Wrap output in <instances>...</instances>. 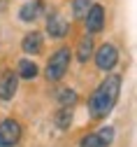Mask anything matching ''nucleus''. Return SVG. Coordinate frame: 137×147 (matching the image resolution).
<instances>
[{"label":"nucleus","instance_id":"obj_2","mask_svg":"<svg viewBox=\"0 0 137 147\" xmlns=\"http://www.w3.org/2000/svg\"><path fill=\"white\" fill-rule=\"evenodd\" d=\"M70 68V49L67 47H61L51 54V59L47 61V80L49 82H56L61 80Z\"/></svg>","mask_w":137,"mask_h":147},{"label":"nucleus","instance_id":"obj_7","mask_svg":"<svg viewBox=\"0 0 137 147\" xmlns=\"http://www.w3.org/2000/svg\"><path fill=\"white\" fill-rule=\"evenodd\" d=\"M67 30H70L67 19H63L61 14H51V16H49V21H47V33H49V38H65Z\"/></svg>","mask_w":137,"mask_h":147},{"label":"nucleus","instance_id":"obj_9","mask_svg":"<svg viewBox=\"0 0 137 147\" xmlns=\"http://www.w3.org/2000/svg\"><path fill=\"white\" fill-rule=\"evenodd\" d=\"M21 49L26 54H40L42 51V35L37 33V30L28 33L26 38H23V42H21Z\"/></svg>","mask_w":137,"mask_h":147},{"label":"nucleus","instance_id":"obj_16","mask_svg":"<svg viewBox=\"0 0 137 147\" xmlns=\"http://www.w3.org/2000/svg\"><path fill=\"white\" fill-rule=\"evenodd\" d=\"M82 147H100V142H98V136L95 133H88L82 138Z\"/></svg>","mask_w":137,"mask_h":147},{"label":"nucleus","instance_id":"obj_6","mask_svg":"<svg viewBox=\"0 0 137 147\" xmlns=\"http://www.w3.org/2000/svg\"><path fill=\"white\" fill-rule=\"evenodd\" d=\"M16 89H19L16 72H12V70L3 72V77H0V98H3V100H12L14 94H16Z\"/></svg>","mask_w":137,"mask_h":147},{"label":"nucleus","instance_id":"obj_17","mask_svg":"<svg viewBox=\"0 0 137 147\" xmlns=\"http://www.w3.org/2000/svg\"><path fill=\"white\" fill-rule=\"evenodd\" d=\"M0 147H5V145H3V140H0Z\"/></svg>","mask_w":137,"mask_h":147},{"label":"nucleus","instance_id":"obj_12","mask_svg":"<svg viewBox=\"0 0 137 147\" xmlns=\"http://www.w3.org/2000/svg\"><path fill=\"white\" fill-rule=\"evenodd\" d=\"M72 115H74V110H72V107H61V110H58V112L53 115V121H56V126L61 128V131L70 128V124H72Z\"/></svg>","mask_w":137,"mask_h":147},{"label":"nucleus","instance_id":"obj_5","mask_svg":"<svg viewBox=\"0 0 137 147\" xmlns=\"http://www.w3.org/2000/svg\"><path fill=\"white\" fill-rule=\"evenodd\" d=\"M86 19V28H88V35L93 33H100L105 28V7L102 5H91L88 14L84 16Z\"/></svg>","mask_w":137,"mask_h":147},{"label":"nucleus","instance_id":"obj_14","mask_svg":"<svg viewBox=\"0 0 137 147\" xmlns=\"http://www.w3.org/2000/svg\"><path fill=\"white\" fill-rule=\"evenodd\" d=\"M74 103H77V94H74V91L63 89L61 94H58V105H61V107H74Z\"/></svg>","mask_w":137,"mask_h":147},{"label":"nucleus","instance_id":"obj_3","mask_svg":"<svg viewBox=\"0 0 137 147\" xmlns=\"http://www.w3.org/2000/svg\"><path fill=\"white\" fill-rule=\"evenodd\" d=\"M0 140H3L5 147L19 145V140H21V124L16 119H5L0 124Z\"/></svg>","mask_w":137,"mask_h":147},{"label":"nucleus","instance_id":"obj_15","mask_svg":"<svg viewBox=\"0 0 137 147\" xmlns=\"http://www.w3.org/2000/svg\"><path fill=\"white\" fill-rule=\"evenodd\" d=\"M95 136H98V142H100V147H109L112 140H114V128H112V126H105V128H100Z\"/></svg>","mask_w":137,"mask_h":147},{"label":"nucleus","instance_id":"obj_11","mask_svg":"<svg viewBox=\"0 0 137 147\" xmlns=\"http://www.w3.org/2000/svg\"><path fill=\"white\" fill-rule=\"evenodd\" d=\"M37 65L33 63V61H28V59H23V61H19V68H16V77H23V80H33V77H37Z\"/></svg>","mask_w":137,"mask_h":147},{"label":"nucleus","instance_id":"obj_10","mask_svg":"<svg viewBox=\"0 0 137 147\" xmlns=\"http://www.w3.org/2000/svg\"><path fill=\"white\" fill-rule=\"evenodd\" d=\"M91 54H93V40H91V35H84L79 40V45H77V59L82 63H86L91 59Z\"/></svg>","mask_w":137,"mask_h":147},{"label":"nucleus","instance_id":"obj_13","mask_svg":"<svg viewBox=\"0 0 137 147\" xmlns=\"http://www.w3.org/2000/svg\"><path fill=\"white\" fill-rule=\"evenodd\" d=\"M91 0H72V16L74 19H84L91 9Z\"/></svg>","mask_w":137,"mask_h":147},{"label":"nucleus","instance_id":"obj_1","mask_svg":"<svg viewBox=\"0 0 137 147\" xmlns=\"http://www.w3.org/2000/svg\"><path fill=\"white\" fill-rule=\"evenodd\" d=\"M119 94H121V77L119 75H107V80L98 86L91 98H88V115L93 119H102L107 117L116 100H119Z\"/></svg>","mask_w":137,"mask_h":147},{"label":"nucleus","instance_id":"obj_4","mask_svg":"<svg viewBox=\"0 0 137 147\" xmlns=\"http://www.w3.org/2000/svg\"><path fill=\"white\" fill-rule=\"evenodd\" d=\"M116 61H119V51H116L114 45H102L100 49L95 51V65L100 70H112L116 65Z\"/></svg>","mask_w":137,"mask_h":147},{"label":"nucleus","instance_id":"obj_8","mask_svg":"<svg viewBox=\"0 0 137 147\" xmlns=\"http://www.w3.org/2000/svg\"><path fill=\"white\" fill-rule=\"evenodd\" d=\"M42 12H44V3H42V0H30V3H26L21 9H19V16H21V21L33 24Z\"/></svg>","mask_w":137,"mask_h":147}]
</instances>
